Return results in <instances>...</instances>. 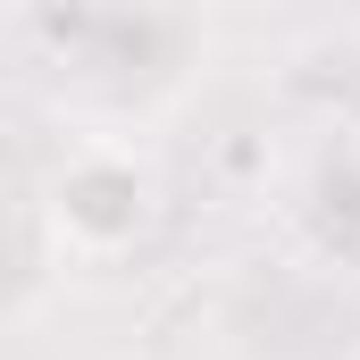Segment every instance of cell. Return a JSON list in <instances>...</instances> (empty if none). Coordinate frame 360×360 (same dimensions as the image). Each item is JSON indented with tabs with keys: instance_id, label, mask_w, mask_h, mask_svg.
I'll return each instance as SVG.
<instances>
[{
	"instance_id": "cell-1",
	"label": "cell",
	"mask_w": 360,
	"mask_h": 360,
	"mask_svg": "<svg viewBox=\"0 0 360 360\" xmlns=\"http://www.w3.org/2000/svg\"><path fill=\"white\" fill-rule=\"evenodd\" d=\"M42 218H51V235H59L68 260H126L151 235V168L134 151L84 143L76 160H59Z\"/></svg>"
}]
</instances>
